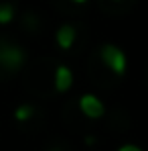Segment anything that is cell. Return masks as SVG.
Returning a JSON list of instances; mask_svg holds the SVG:
<instances>
[{"label": "cell", "instance_id": "7", "mask_svg": "<svg viewBox=\"0 0 148 151\" xmlns=\"http://www.w3.org/2000/svg\"><path fill=\"white\" fill-rule=\"evenodd\" d=\"M12 19H14V6L8 2H2L0 4V25H8Z\"/></svg>", "mask_w": 148, "mask_h": 151}, {"label": "cell", "instance_id": "6", "mask_svg": "<svg viewBox=\"0 0 148 151\" xmlns=\"http://www.w3.org/2000/svg\"><path fill=\"white\" fill-rule=\"evenodd\" d=\"M33 116H35V108L28 106V104H23V106H18V108L14 110V121H18V123H26V121H30Z\"/></svg>", "mask_w": 148, "mask_h": 151}, {"label": "cell", "instance_id": "1", "mask_svg": "<svg viewBox=\"0 0 148 151\" xmlns=\"http://www.w3.org/2000/svg\"><path fill=\"white\" fill-rule=\"evenodd\" d=\"M99 57L103 61V65L116 76H124L128 70V57L120 47L112 45V43H106L101 49H99Z\"/></svg>", "mask_w": 148, "mask_h": 151}, {"label": "cell", "instance_id": "9", "mask_svg": "<svg viewBox=\"0 0 148 151\" xmlns=\"http://www.w3.org/2000/svg\"><path fill=\"white\" fill-rule=\"evenodd\" d=\"M71 2H75V4H85L87 0H71Z\"/></svg>", "mask_w": 148, "mask_h": 151}, {"label": "cell", "instance_id": "4", "mask_svg": "<svg viewBox=\"0 0 148 151\" xmlns=\"http://www.w3.org/2000/svg\"><path fill=\"white\" fill-rule=\"evenodd\" d=\"M53 82H55V90L63 94V92H67V90L73 86V72H71L67 65H59V68L55 70Z\"/></svg>", "mask_w": 148, "mask_h": 151}, {"label": "cell", "instance_id": "5", "mask_svg": "<svg viewBox=\"0 0 148 151\" xmlns=\"http://www.w3.org/2000/svg\"><path fill=\"white\" fill-rule=\"evenodd\" d=\"M75 39H77V31L71 25H61L57 29V33H55V41H57V45L61 49H71Z\"/></svg>", "mask_w": 148, "mask_h": 151}, {"label": "cell", "instance_id": "2", "mask_svg": "<svg viewBox=\"0 0 148 151\" xmlns=\"http://www.w3.org/2000/svg\"><path fill=\"white\" fill-rule=\"evenodd\" d=\"M25 59H26L25 51L21 49L18 45H10V43L0 45V65L2 68H6L10 72H16L25 63Z\"/></svg>", "mask_w": 148, "mask_h": 151}, {"label": "cell", "instance_id": "8", "mask_svg": "<svg viewBox=\"0 0 148 151\" xmlns=\"http://www.w3.org/2000/svg\"><path fill=\"white\" fill-rule=\"evenodd\" d=\"M118 151H144V149L138 147V145H134V143H126V145H120Z\"/></svg>", "mask_w": 148, "mask_h": 151}, {"label": "cell", "instance_id": "10", "mask_svg": "<svg viewBox=\"0 0 148 151\" xmlns=\"http://www.w3.org/2000/svg\"><path fill=\"white\" fill-rule=\"evenodd\" d=\"M112 2H122V0H112Z\"/></svg>", "mask_w": 148, "mask_h": 151}, {"label": "cell", "instance_id": "3", "mask_svg": "<svg viewBox=\"0 0 148 151\" xmlns=\"http://www.w3.org/2000/svg\"><path fill=\"white\" fill-rule=\"evenodd\" d=\"M79 110L83 112V116H87L91 121H98V119L103 116L106 106H103V102L99 100L96 94H83L79 98Z\"/></svg>", "mask_w": 148, "mask_h": 151}, {"label": "cell", "instance_id": "11", "mask_svg": "<svg viewBox=\"0 0 148 151\" xmlns=\"http://www.w3.org/2000/svg\"><path fill=\"white\" fill-rule=\"evenodd\" d=\"M51 151H61V149H51Z\"/></svg>", "mask_w": 148, "mask_h": 151}]
</instances>
